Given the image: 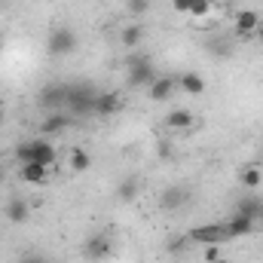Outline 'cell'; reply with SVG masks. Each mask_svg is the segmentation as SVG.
<instances>
[{
	"mask_svg": "<svg viewBox=\"0 0 263 263\" xmlns=\"http://www.w3.org/2000/svg\"><path fill=\"white\" fill-rule=\"evenodd\" d=\"M120 107H123V98L117 92H98L95 104H92V114L95 117H114V114H120Z\"/></svg>",
	"mask_w": 263,
	"mask_h": 263,
	"instance_id": "obj_11",
	"label": "cell"
},
{
	"mask_svg": "<svg viewBox=\"0 0 263 263\" xmlns=\"http://www.w3.org/2000/svg\"><path fill=\"white\" fill-rule=\"evenodd\" d=\"M260 12L257 9H239L236 15H233V34L239 37V40H248V37H254L257 34V28H260Z\"/></svg>",
	"mask_w": 263,
	"mask_h": 263,
	"instance_id": "obj_7",
	"label": "cell"
},
{
	"mask_svg": "<svg viewBox=\"0 0 263 263\" xmlns=\"http://www.w3.org/2000/svg\"><path fill=\"white\" fill-rule=\"evenodd\" d=\"M211 9H214L211 0H190V12H187V15H193V18H205V15H211Z\"/></svg>",
	"mask_w": 263,
	"mask_h": 263,
	"instance_id": "obj_24",
	"label": "cell"
},
{
	"mask_svg": "<svg viewBox=\"0 0 263 263\" xmlns=\"http://www.w3.org/2000/svg\"><path fill=\"white\" fill-rule=\"evenodd\" d=\"M3 214H6L9 223H25V220L31 217V205H28L25 199H9L6 208H3Z\"/></svg>",
	"mask_w": 263,
	"mask_h": 263,
	"instance_id": "obj_16",
	"label": "cell"
},
{
	"mask_svg": "<svg viewBox=\"0 0 263 263\" xmlns=\"http://www.w3.org/2000/svg\"><path fill=\"white\" fill-rule=\"evenodd\" d=\"M3 181H6V165L0 162V184H3Z\"/></svg>",
	"mask_w": 263,
	"mask_h": 263,
	"instance_id": "obj_28",
	"label": "cell"
},
{
	"mask_svg": "<svg viewBox=\"0 0 263 263\" xmlns=\"http://www.w3.org/2000/svg\"><path fill=\"white\" fill-rule=\"evenodd\" d=\"M205 49L214 55V59H230L233 55V43H230V37H211V40H205Z\"/></svg>",
	"mask_w": 263,
	"mask_h": 263,
	"instance_id": "obj_20",
	"label": "cell"
},
{
	"mask_svg": "<svg viewBox=\"0 0 263 263\" xmlns=\"http://www.w3.org/2000/svg\"><path fill=\"white\" fill-rule=\"evenodd\" d=\"M254 37H257V40L263 43V22H260V28H257V34H254Z\"/></svg>",
	"mask_w": 263,
	"mask_h": 263,
	"instance_id": "obj_29",
	"label": "cell"
},
{
	"mask_svg": "<svg viewBox=\"0 0 263 263\" xmlns=\"http://www.w3.org/2000/svg\"><path fill=\"white\" fill-rule=\"evenodd\" d=\"M172 6H175V12H181V15L190 12V0H172Z\"/></svg>",
	"mask_w": 263,
	"mask_h": 263,
	"instance_id": "obj_27",
	"label": "cell"
},
{
	"mask_svg": "<svg viewBox=\"0 0 263 263\" xmlns=\"http://www.w3.org/2000/svg\"><path fill=\"white\" fill-rule=\"evenodd\" d=\"M257 227H263V205H260V211H257Z\"/></svg>",
	"mask_w": 263,
	"mask_h": 263,
	"instance_id": "obj_30",
	"label": "cell"
},
{
	"mask_svg": "<svg viewBox=\"0 0 263 263\" xmlns=\"http://www.w3.org/2000/svg\"><path fill=\"white\" fill-rule=\"evenodd\" d=\"M175 80H178V89L187 92V95H193V98L205 95V89H208V83H205V77H202L199 70H184V73L175 77Z\"/></svg>",
	"mask_w": 263,
	"mask_h": 263,
	"instance_id": "obj_13",
	"label": "cell"
},
{
	"mask_svg": "<svg viewBox=\"0 0 263 263\" xmlns=\"http://www.w3.org/2000/svg\"><path fill=\"white\" fill-rule=\"evenodd\" d=\"M187 242H196V245H220V242H230L227 236V227L223 223H199L187 233Z\"/></svg>",
	"mask_w": 263,
	"mask_h": 263,
	"instance_id": "obj_5",
	"label": "cell"
},
{
	"mask_svg": "<svg viewBox=\"0 0 263 263\" xmlns=\"http://www.w3.org/2000/svg\"><path fill=\"white\" fill-rule=\"evenodd\" d=\"M77 49V34L70 28H52L49 37H46V52L52 59H65Z\"/></svg>",
	"mask_w": 263,
	"mask_h": 263,
	"instance_id": "obj_4",
	"label": "cell"
},
{
	"mask_svg": "<svg viewBox=\"0 0 263 263\" xmlns=\"http://www.w3.org/2000/svg\"><path fill=\"white\" fill-rule=\"evenodd\" d=\"M141 40H144V28L135 25V22L120 31V43H123V49H129V52H135V49L141 46Z\"/></svg>",
	"mask_w": 263,
	"mask_h": 263,
	"instance_id": "obj_17",
	"label": "cell"
},
{
	"mask_svg": "<svg viewBox=\"0 0 263 263\" xmlns=\"http://www.w3.org/2000/svg\"><path fill=\"white\" fill-rule=\"evenodd\" d=\"M150 3H153V0H126V9H129L132 15H144V12L150 9Z\"/></svg>",
	"mask_w": 263,
	"mask_h": 263,
	"instance_id": "obj_25",
	"label": "cell"
},
{
	"mask_svg": "<svg viewBox=\"0 0 263 263\" xmlns=\"http://www.w3.org/2000/svg\"><path fill=\"white\" fill-rule=\"evenodd\" d=\"M175 92H178V80H175V77H156V80L147 86V95H150V101H156V104L172 101Z\"/></svg>",
	"mask_w": 263,
	"mask_h": 263,
	"instance_id": "obj_9",
	"label": "cell"
},
{
	"mask_svg": "<svg viewBox=\"0 0 263 263\" xmlns=\"http://www.w3.org/2000/svg\"><path fill=\"white\" fill-rule=\"evenodd\" d=\"M114 254V242H110V236L107 233H95V236H89L86 239V245H83V257L92 263H101L107 260Z\"/></svg>",
	"mask_w": 263,
	"mask_h": 263,
	"instance_id": "obj_6",
	"label": "cell"
},
{
	"mask_svg": "<svg viewBox=\"0 0 263 263\" xmlns=\"http://www.w3.org/2000/svg\"><path fill=\"white\" fill-rule=\"evenodd\" d=\"M18 263H49V260H46L43 254H37V251H31V254H25V257H22Z\"/></svg>",
	"mask_w": 263,
	"mask_h": 263,
	"instance_id": "obj_26",
	"label": "cell"
},
{
	"mask_svg": "<svg viewBox=\"0 0 263 263\" xmlns=\"http://www.w3.org/2000/svg\"><path fill=\"white\" fill-rule=\"evenodd\" d=\"M67 123H70V117H67L65 110H55V114H49V117L43 120L40 132H43V135H55V132L67 129Z\"/></svg>",
	"mask_w": 263,
	"mask_h": 263,
	"instance_id": "obj_21",
	"label": "cell"
},
{
	"mask_svg": "<svg viewBox=\"0 0 263 263\" xmlns=\"http://www.w3.org/2000/svg\"><path fill=\"white\" fill-rule=\"evenodd\" d=\"M239 184H242L245 190H257V187L263 184V168L260 165H254V162L245 165V168L239 172Z\"/></svg>",
	"mask_w": 263,
	"mask_h": 263,
	"instance_id": "obj_18",
	"label": "cell"
},
{
	"mask_svg": "<svg viewBox=\"0 0 263 263\" xmlns=\"http://www.w3.org/2000/svg\"><path fill=\"white\" fill-rule=\"evenodd\" d=\"M138 193H141V181L138 178H123L120 184H117V199L120 202H135L138 199Z\"/></svg>",
	"mask_w": 263,
	"mask_h": 263,
	"instance_id": "obj_19",
	"label": "cell"
},
{
	"mask_svg": "<svg viewBox=\"0 0 263 263\" xmlns=\"http://www.w3.org/2000/svg\"><path fill=\"white\" fill-rule=\"evenodd\" d=\"M187 202H190V190H187V187H181V184L168 187V190L159 196V205H162L165 211H175V208H181V205H187Z\"/></svg>",
	"mask_w": 263,
	"mask_h": 263,
	"instance_id": "obj_15",
	"label": "cell"
},
{
	"mask_svg": "<svg viewBox=\"0 0 263 263\" xmlns=\"http://www.w3.org/2000/svg\"><path fill=\"white\" fill-rule=\"evenodd\" d=\"M18 175H22V181L31 184V187H43V184L49 181V168L40 165V162H22Z\"/></svg>",
	"mask_w": 263,
	"mask_h": 263,
	"instance_id": "obj_14",
	"label": "cell"
},
{
	"mask_svg": "<svg viewBox=\"0 0 263 263\" xmlns=\"http://www.w3.org/2000/svg\"><path fill=\"white\" fill-rule=\"evenodd\" d=\"M126 80H129L132 89H147V86L156 80L153 62H150L147 55H138V52H132L129 62H126Z\"/></svg>",
	"mask_w": 263,
	"mask_h": 263,
	"instance_id": "obj_2",
	"label": "cell"
},
{
	"mask_svg": "<svg viewBox=\"0 0 263 263\" xmlns=\"http://www.w3.org/2000/svg\"><path fill=\"white\" fill-rule=\"evenodd\" d=\"M95 89L92 83H67V104L65 110H70L73 117L80 114H92V104H95Z\"/></svg>",
	"mask_w": 263,
	"mask_h": 263,
	"instance_id": "obj_3",
	"label": "cell"
},
{
	"mask_svg": "<svg viewBox=\"0 0 263 263\" xmlns=\"http://www.w3.org/2000/svg\"><path fill=\"white\" fill-rule=\"evenodd\" d=\"M223 227H227V236L230 239H245V236H251L257 230V220L254 217H245V214H233L230 220H223Z\"/></svg>",
	"mask_w": 263,
	"mask_h": 263,
	"instance_id": "obj_12",
	"label": "cell"
},
{
	"mask_svg": "<svg viewBox=\"0 0 263 263\" xmlns=\"http://www.w3.org/2000/svg\"><path fill=\"white\" fill-rule=\"evenodd\" d=\"M260 199H254V196H248V199H239L236 202V214H245V217H254L257 220V211H260Z\"/></svg>",
	"mask_w": 263,
	"mask_h": 263,
	"instance_id": "obj_23",
	"label": "cell"
},
{
	"mask_svg": "<svg viewBox=\"0 0 263 263\" xmlns=\"http://www.w3.org/2000/svg\"><path fill=\"white\" fill-rule=\"evenodd\" d=\"M15 156H18V162H40V165H46V168H52V165L59 162V150H55V144H52L46 135L18 144V147H15Z\"/></svg>",
	"mask_w": 263,
	"mask_h": 263,
	"instance_id": "obj_1",
	"label": "cell"
},
{
	"mask_svg": "<svg viewBox=\"0 0 263 263\" xmlns=\"http://www.w3.org/2000/svg\"><path fill=\"white\" fill-rule=\"evenodd\" d=\"M67 104V83H46L40 89V107H46L49 114L65 110Z\"/></svg>",
	"mask_w": 263,
	"mask_h": 263,
	"instance_id": "obj_8",
	"label": "cell"
},
{
	"mask_svg": "<svg viewBox=\"0 0 263 263\" xmlns=\"http://www.w3.org/2000/svg\"><path fill=\"white\" fill-rule=\"evenodd\" d=\"M67 165H70V172H86L89 165H92V156H89V150H83V147H73L70 150V156H67Z\"/></svg>",
	"mask_w": 263,
	"mask_h": 263,
	"instance_id": "obj_22",
	"label": "cell"
},
{
	"mask_svg": "<svg viewBox=\"0 0 263 263\" xmlns=\"http://www.w3.org/2000/svg\"><path fill=\"white\" fill-rule=\"evenodd\" d=\"M211 3H220V0H211Z\"/></svg>",
	"mask_w": 263,
	"mask_h": 263,
	"instance_id": "obj_31",
	"label": "cell"
},
{
	"mask_svg": "<svg viewBox=\"0 0 263 263\" xmlns=\"http://www.w3.org/2000/svg\"><path fill=\"white\" fill-rule=\"evenodd\" d=\"M196 126V114L190 107H172L165 114V129L168 132H190Z\"/></svg>",
	"mask_w": 263,
	"mask_h": 263,
	"instance_id": "obj_10",
	"label": "cell"
}]
</instances>
